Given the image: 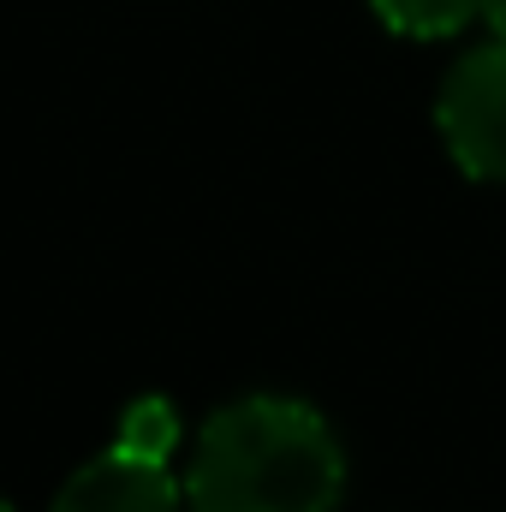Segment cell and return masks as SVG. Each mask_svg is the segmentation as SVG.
I'll use <instances>...</instances> for the list:
<instances>
[{"mask_svg":"<svg viewBox=\"0 0 506 512\" xmlns=\"http://www.w3.org/2000/svg\"><path fill=\"white\" fill-rule=\"evenodd\" d=\"M346 459L334 429L298 399H239L209 417L191 459V512H334Z\"/></svg>","mask_w":506,"mask_h":512,"instance_id":"cell-1","label":"cell"},{"mask_svg":"<svg viewBox=\"0 0 506 512\" xmlns=\"http://www.w3.org/2000/svg\"><path fill=\"white\" fill-rule=\"evenodd\" d=\"M441 137L471 179H506V42L465 54L435 102Z\"/></svg>","mask_w":506,"mask_h":512,"instance_id":"cell-2","label":"cell"},{"mask_svg":"<svg viewBox=\"0 0 506 512\" xmlns=\"http://www.w3.org/2000/svg\"><path fill=\"white\" fill-rule=\"evenodd\" d=\"M54 512H179V489L161 459H137L114 447L60 489Z\"/></svg>","mask_w":506,"mask_h":512,"instance_id":"cell-3","label":"cell"},{"mask_svg":"<svg viewBox=\"0 0 506 512\" xmlns=\"http://www.w3.org/2000/svg\"><path fill=\"white\" fill-rule=\"evenodd\" d=\"M376 18L399 36H417V42H435V36H453L465 30L471 18H483V0H370Z\"/></svg>","mask_w":506,"mask_h":512,"instance_id":"cell-4","label":"cell"},{"mask_svg":"<svg viewBox=\"0 0 506 512\" xmlns=\"http://www.w3.org/2000/svg\"><path fill=\"white\" fill-rule=\"evenodd\" d=\"M173 441H179V411H173L167 399H137L126 417H120V441H114V447H126V453H137V459H161V465H167Z\"/></svg>","mask_w":506,"mask_h":512,"instance_id":"cell-5","label":"cell"},{"mask_svg":"<svg viewBox=\"0 0 506 512\" xmlns=\"http://www.w3.org/2000/svg\"><path fill=\"white\" fill-rule=\"evenodd\" d=\"M483 18L495 24V36L506 42V0H483Z\"/></svg>","mask_w":506,"mask_h":512,"instance_id":"cell-6","label":"cell"},{"mask_svg":"<svg viewBox=\"0 0 506 512\" xmlns=\"http://www.w3.org/2000/svg\"><path fill=\"white\" fill-rule=\"evenodd\" d=\"M0 512H12V507H6V501H0Z\"/></svg>","mask_w":506,"mask_h":512,"instance_id":"cell-7","label":"cell"}]
</instances>
